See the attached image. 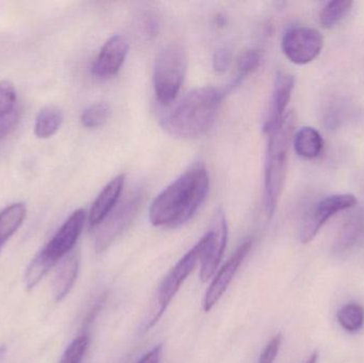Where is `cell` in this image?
<instances>
[{"label":"cell","instance_id":"obj_1","mask_svg":"<svg viewBox=\"0 0 364 363\" xmlns=\"http://www.w3.org/2000/svg\"><path fill=\"white\" fill-rule=\"evenodd\" d=\"M209 173L201 162L193 164L151 202L149 220L156 227H178L190 221L209 192Z\"/></svg>","mask_w":364,"mask_h":363},{"label":"cell","instance_id":"obj_2","mask_svg":"<svg viewBox=\"0 0 364 363\" xmlns=\"http://www.w3.org/2000/svg\"><path fill=\"white\" fill-rule=\"evenodd\" d=\"M224 96L213 87L192 90L162 119V127L176 138L203 136L215 123Z\"/></svg>","mask_w":364,"mask_h":363},{"label":"cell","instance_id":"obj_3","mask_svg":"<svg viewBox=\"0 0 364 363\" xmlns=\"http://www.w3.org/2000/svg\"><path fill=\"white\" fill-rule=\"evenodd\" d=\"M295 115L288 112L267 134L264 168V209L269 220L273 217L286 183L289 148L294 136Z\"/></svg>","mask_w":364,"mask_h":363},{"label":"cell","instance_id":"obj_4","mask_svg":"<svg viewBox=\"0 0 364 363\" xmlns=\"http://www.w3.org/2000/svg\"><path fill=\"white\" fill-rule=\"evenodd\" d=\"M188 67V55L178 43L162 49L156 61L154 87L156 98L164 107L174 104L181 92Z\"/></svg>","mask_w":364,"mask_h":363},{"label":"cell","instance_id":"obj_5","mask_svg":"<svg viewBox=\"0 0 364 363\" xmlns=\"http://www.w3.org/2000/svg\"><path fill=\"white\" fill-rule=\"evenodd\" d=\"M205 246H207V237L205 234L200 241L191 251H188L166 275L158 289L151 313L144 321V325L142 327L143 334L151 330L161 319L162 315L172 303L173 298L181 289L182 283L194 271L197 264H200Z\"/></svg>","mask_w":364,"mask_h":363},{"label":"cell","instance_id":"obj_6","mask_svg":"<svg viewBox=\"0 0 364 363\" xmlns=\"http://www.w3.org/2000/svg\"><path fill=\"white\" fill-rule=\"evenodd\" d=\"M145 194L142 190H134L130 192L124 200L117 204L114 210L108 215L106 220L95 228V249L102 253L108 249L113 241L121 236L126 228L129 227L134 222L144 202Z\"/></svg>","mask_w":364,"mask_h":363},{"label":"cell","instance_id":"obj_7","mask_svg":"<svg viewBox=\"0 0 364 363\" xmlns=\"http://www.w3.org/2000/svg\"><path fill=\"white\" fill-rule=\"evenodd\" d=\"M356 205V197L350 193L333 194L323 198L304 217L299 234L301 243L308 244L311 242L331 217L342 211L354 208Z\"/></svg>","mask_w":364,"mask_h":363},{"label":"cell","instance_id":"obj_8","mask_svg":"<svg viewBox=\"0 0 364 363\" xmlns=\"http://www.w3.org/2000/svg\"><path fill=\"white\" fill-rule=\"evenodd\" d=\"M324 38L314 28L297 27L288 30L282 40L284 55L292 63L305 65L320 55Z\"/></svg>","mask_w":364,"mask_h":363},{"label":"cell","instance_id":"obj_9","mask_svg":"<svg viewBox=\"0 0 364 363\" xmlns=\"http://www.w3.org/2000/svg\"><path fill=\"white\" fill-rule=\"evenodd\" d=\"M85 220L87 213L83 209L73 212L46 246L38 251L51 268L72 253L85 227Z\"/></svg>","mask_w":364,"mask_h":363},{"label":"cell","instance_id":"obj_10","mask_svg":"<svg viewBox=\"0 0 364 363\" xmlns=\"http://www.w3.org/2000/svg\"><path fill=\"white\" fill-rule=\"evenodd\" d=\"M205 237H207V246L200 260V273H199L201 283H207L211 277H213L226 249L227 240H228V225L222 209H218L214 213L211 227L205 234Z\"/></svg>","mask_w":364,"mask_h":363},{"label":"cell","instance_id":"obj_11","mask_svg":"<svg viewBox=\"0 0 364 363\" xmlns=\"http://www.w3.org/2000/svg\"><path fill=\"white\" fill-rule=\"evenodd\" d=\"M252 240L244 241L235 253L227 260L226 264L220 269L218 274L214 276L211 285L205 292V298H203V310L205 313H209L224 296L232 281L233 277L237 274L240 266L252 249Z\"/></svg>","mask_w":364,"mask_h":363},{"label":"cell","instance_id":"obj_12","mask_svg":"<svg viewBox=\"0 0 364 363\" xmlns=\"http://www.w3.org/2000/svg\"><path fill=\"white\" fill-rule=\"evenodd\" d=\"M129 51V43L122 36H113L105 43L92 66L98 78H110L121 70Z\"/></svg>","mask_w":364,"mask_h":363},{"label":"cell","instance_id":"obj_13","mask_svg":"<svg viewBox=\"0 0 364 363\" xmlns=\"http://www.w3.org/2000/svg\"><path fill=\"white\" fill-rule=\"evenodd\" d=\"M294 85L295 78L292 75L279 72L276 77L269 111L263 126V131L265 134H269L273 130L287 114V107L290 102Z\"/></svg>","mask_w":364,"mask_h":363},{"label":"cell","instance_id":"obj_14","mask_svg":"<svg viewBox=\"0 0 364 363\" xmlns=\"http://www.w3.org/2000/svg\"><path fill=\"white\" fill-rule=\"evenodd\" d=\"M125 180V174L119 175L98 194L89 213V225L91 229H95L114 210L119 202Z\"/></svg>","mask_w":364,"mask_h":363},{"label":"cell","instance_id":"obj_15","mask_svg":"<svg viewBox=\"0 0 364 363\" xmlns=\"http://www.w3.org/2000/svg\"><path fill=\"white\" fill-rule=\"evenodd\" d=\"M363 236L364 213L363 211H357L340 228L331 247L333 257L346 258L360 242Z\"/></svg>","mask_w":364,"mask_h":363},{"label":"cell","instance_id":"obj_16","mask_svg":"<svg viewBox=\"0 0 364 363\" xmlns=\"http://www.w3.org/2000/svg\"><path fill=\"white\" fill-rule=\"evenodd\" d=\"M59 269L55 273L53 283V298L57 302H61L70 293L74 287L75 281L78 276L79 255L73 251L61 260Z\"/></svg>","mask_w":364,"mask_h":363},{"label":"cell","instance_id":"obj_17","mask_svg":"<svg viewBox=\"0 0 364 363\" xmlns=\"http://www.w3.org/2000/svg\"><path fill=\"white\" fill-rule=\"evenodd\" d=\"M293 146L299 157L316 159L324 149V139L314 127H303L293 136Z\"/></svg>","mask_w":364,"mask_h":363},{"label":"cell","instance_id":"obj_18","mask_svg":"<svg viewBox=\"0 0 364 363\" xmlns=\"http://www.w3.org/2000/svg\"><path fill=\"white\" fill-rule=\"evenodd\" d=\"M27 215L23 202H14L0 211V251L6 241L23 225Z\"/></svg>","mask_w":364,"mask_h":363},{"label":"cell","instance_id":"obj_19","mask_svg":"<svg viewBox=\"0 0 364 363\" xmlns=\"http://www.w3.org/2000/svg\"><path fill=\"white\" fill-rule=\"evenodd\" d=\"M63 112L55 106H47L38 112L34 123V134L38 139H49L57 134L63 123Z\"/></svg>","mask_w":364,"mask_h":363},{"label":"cell","instance_id":"obj_20","mask_svg":"<svg viewBox=\"0 0 364 363\" xmlns=\"http://www.w3.org/2000/svg\"><path fill=\"white\" fill-rule=\"evenodd\" d=\"M354 2L350 0H333L326 2L320 12V23L326 29H331L339 25L352 11Z\"/></svg>","mask_w":364,"mask_h":363},{"label":"cell","instance_id":"obj_21","mask_svg":"<svg viewBox=\"0 0 364 363\" xmlns=\"http://www.w3.org/2000/svg\"><path fill=\"white\" fill-rule=\"evenodd\" d=\"M262 60V53L258 49H250V50L245 51L237 61V75H235V80L229 85L228 91H232L235 87L242 85V82L250 75L254 74L260 67Z\"/></svg>","mask_w":364,"mask_h":363},{"label":"cell","instance_id":"obj_22","mask_svg":"<svg viewBox=\"0 0 364 363\" xmlns=\"http://www.w3.org/2000/svg\"><path fill=\"white\" fill-rule=\"evenodd\" d=\"M337 319L340 326L346 332H359L364 325L363 307L357 303H348L339 309Z\"/></svg>","mask_w":364,"mask_h":363},{"label":"cell","instance_id":"obj_23","mask_svg":"<svg viewBox=\"0 0 364 363\" xmlns=\"http://www.w3.org/2000/svg\"><path fill=\"white\" fill-rule=\"evenodd\" d=\"M110 117L111 107L107 102H96L83 111L80 119L85 127L95 129L105 125Z\"/></svg>","mask_w":364,"mask_h":363},{"label":"cell","instance_id":"obj_24","mask_svg":"<svg viewBox=\"0 0 364 363\" xmlns=\"http://www.w3.org/2000/svg\"><path fill=\"white\" fill-rule=\"evenodd\" d=\"M87 345H89V338H87V334L77 337L66 347L60 363H82Z\"/></svg>","mask_w":364,"mask_h":363},{"label":"cell","instance_id":"obj_25","mask_svg":"<svg viewBox=\"0 0 364 363\" xmlns=\"http://www.w3.org/2000/svg\"><path fill=\"white\" fill-rule=\"evenodd\" d=\"M16 109V90L11 81H0V119Z\"/></svg>","mask_w":364,"mask_h":363},{"label":"cell","instance_id":"obj_26","mask_svg":"<svg viewBox=\"0 0 364 363\" xmlns=\"http://www.w3.org/2000/svg\"><path fill=\"white\" fill-rule=\"evenodd\" d=\"M231 61H232V53L230 49L223 47L214 53L212 66L218 74H224L230 67Z\"/></svg>","mask_w":364,"mask_h":363},{"label":"cell","instance_id":"obj_27","mask_svg":"<svg viewBox=\"0 0 364 363\" xmlns=\"http://www.w3.org/2000/svg\"><path fill=\"white\" fill-rule=\"evenodd\" d=\"M346 108L343 104H339V102L333 104L325 114V126L328 129H336V128L339 127L342 121H343L344 117H346Z\"/></svg>","mask_w":364,"mask_h":363},{"label":"cell","instance_id":"obj_28","mask_svg":"<svg viewBox=\"0 0 364 363\" xmlns=\"http://www.w3.org/2000/svg\"><path fill=\"white\" fill-rule=\"evenodd\" d=\"M282 335H276L271 341L267 343V347L261 353L258 363H274L279 353L280 347H282Z\"/></svg>","mask_w":364,"mask_h":363},{"label":"cell","instance_id":"obj_29","mask_svg":"<svg viewBox=\"0 0 364 363\" xmlns=\"http://www.w3.org/2000/svg\"><path fill=\"white\" fill-rule=\"evenodd\" d=\"M18 121L19 111L17 109L0 119V141L6 138L16 128Z\"/></svg>","mask_w":364,"mask_h":363},{"label":"cell","instance_id":"obj_30","mask_svg":"<svg viewBox=\"0 0 364 363\" xmlns=\"http://www.w3.org/2000/svg\"><path fill=\"white\" fill-rule=\"evenodd\" d=\"M162 355H164V347L159 345L151 350L149 353L145 354L136 363H160Z\"/></svg>","mask_w":364,"mask_h":363},{"label":"cell","instance_id":"obj_31","mask_svg":"<svg viewBox=\"0 0 364 363\" xmlns=\"http://www.w3.org/2000/svg\"><path fill=\"white\" fill-rule=\"evenodd\" d=\"M318 352H314V353L311 354V356H310L309 358H308L307 362L305 363H318Z\"/></svg>","mask_w":364,"mask_h":363},{"label":"cell","instance_id":"obj_32","mask_svg":"<svg viewBox=\"0 0 364 363\" xmlns=\"http://www.w3.org/2000/svg\"><path fill=\"white\" fill-rule=\"evenodd\" d=\"M4 352H6V347H0V359H1L2 356L4 355Z\"/></svg>","mask_w":364,"mask_h":363}]
</instances>
